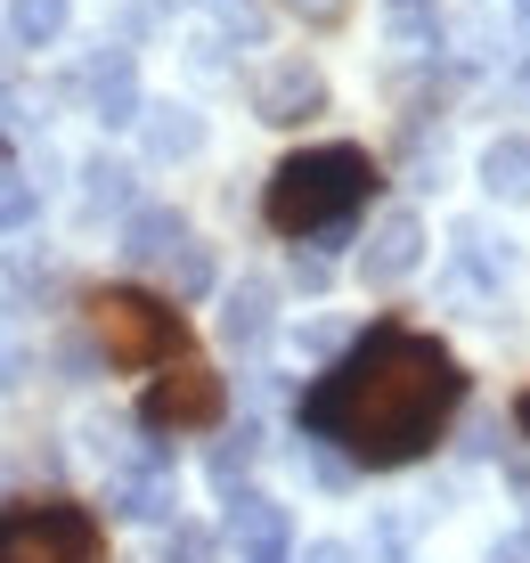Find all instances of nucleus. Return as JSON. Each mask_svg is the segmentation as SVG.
Masks as SVG:
<instances>
[{
    "mask_svg": "<svg viewBox=\"0 0 530 563\" xmlns=\"http://www.w3.org/2000/svg\"><path fill=\"white\" fill-rule=\"evenodd\" d=\"M164 563H221V531H205V522H164V548H155Z\"/></svg>",
    "mask_w": 530,
    "mask_h": 563,
    "instance_id": "18",
    "label": "nucleus"
},
{
    "mask_svg": "<svg viewBox=\"0 0 530 563\" xmlns=\"http://www.w3.org/2000/svg\"><path fill=\"white\" fill-rule=\"evenodd\" d=\"M229 417V376H212V367H164V376L140 393V424L147 433H212V424Z\"/></svg>",
    "mask_w": 530,
    "mask_h": 563,
    "instance_id": "6",
    "label": "nucleus"
},
{
    "mask_svg": "<svg viewBox=\"0 0 530 563\" xmlns=\"http://www.w3.org/2000/svg\"><path fill=\"white\" fill-rule=\"evenodd\" d=\"M278 335V286L269 278H238L221 302V343H238V352H262V343Z\"/></svg>",
    "mask_w": 530,
    "mask_h": 563,
    "instance_id": "12",
    "label": "nucleus"
},
{
    "mask_svg": "<svg viewBox=\"0 0 530 563\" xmlns=\"http://www.w3.org/2000/svg\"><path fill=\"white\" fill-rule=\"evenodd\" d=\"M82 107H90V114H98L107 131L140 123L147 90H140V57H131L123 42H98V49L82 57Z\"/></svg>",
    "mask_w": 530,
    "mask_h": 563,
    "instance_id": "8",
    "label": "nucleus"
},
{
    "mask_svg": "<svg viewBox=\"0 0 530 563\" xmlns=\"http://www.w3.org/2000/svg\"><path fill=\"white\" fill-rule=\"evenodd\" d=\"M465 409V360L441 335H417L400 319H376L367 335H351L319 376L294 393V424L302 441L351 457L360 474L384 465H417L449 433V417Z\"/></svg>",
    "mask_w": 530,
    "mask_h": 563,
    "instance_id": "1",
    "label": "nucleus"
},
{
    "mask_svg": "<svg viewBox=\"0 0 530 563\" xmlns=\"http://www.w3.org/2000/svg\"><path fill=\"white\" fill-rule=\"evenodd\" d=\"M90 335H98V352H107V367L147 376V367L180 360L188 327H180V310L164 295H147V286H98L90 295Z\"/></svg>",
    "mask_w": 530,
    "mask_h": 563,
    "instance_id": "3",
    "label": "nucleus"
},
{
    "mask_svg": "<svg viewBox=\"0 0 530 563\" xmlns=\"http://www.w3.org/2000/svg\"><path fill=\"white\" fill-rule=\"evenodd\" d=\"M286 16H302L310 33H335V25H351V0H278Z\"/></svg>",
    "mask_w": 530,
    "mask_h": 563,
    "instance_id": "21",
    "label": "nucleus"
},
{
    "mask_svg": "<svg viewBox=\"0 0 530 563\" xmlns=\"http://www.w3.org/2000/svg\"><path fill=\"white\" fill-rule=\"evenodd\" d=\"M482 188L498 205H530V140H489L482 147Z\"/></svg>",
    "mask_w": 530,
    "mask_h": 563,
    "instance_id": "14",
    "label": "nucleus"
},
{
    "mask_svg": "<svg viewBox=\"0 0 530 563\" xmlns=\"http://www.w3.org/2000/svg\"><path fill=\"white\" fill-rule=\"evenodd\" d=\"M253 465H262V433H253V424H238V433L212 450V490H221V498H229V490H245Z\"/></svg>",
    "mask_w": 530,
    "mask_h": 563,
    "instance_id": "17",
    "label": "nucleus"
},
{
    "mask_svg": "<svg viewBox=\"0 0 530 563\" xmlns=\"http://www.w3.org/2000/svg\"><path fill=\"white\" fill-rule=\"evenodd\" d=\"M391 16H433V0H384Z\"/></svg>",
    "mask_w": 530,
    "mask_h": 563,
    "instance_id": "25",
    "label": "nucleus"
},
{
    "mask_svg": "<svg viewBox=\"0 0 530 563\" xmlns=\"http://www.w3.org/2000/svg\"><path fill=\"white\" fill-rule=\"evenodd\" d=\"M221 531L238 539V555H294V515L269 490H253V482H245V490H229Z\"/></svg>",
    "mask_w": 530,
    "mask_h": 563,
    "instance_id": "10",
    "label": "nucleus"
},
{
    "mask_svg": "<svg viewBox=\"0 0 530 563\" xmlns=\"http://www.w3.org/2000/svg\"><path fill=\"white\" fill-rule=\"evenodd\" d=\"M131 180H140L131 164L90 155V164H82V212H131V205H140V188H131Z\"/></svg>",
    "mask_w": 530,
    "mask_h": 563,
    "instance_id": "15",
    "label": "nucleus"
},
{
    "mask_svg": "<svg viewBox=\"0 0 530 563\" xmlns=\"http://www.w3.org/2000/svg\"><path fill=\"white\" fill-rule=\"evenodd\" d=\"M188 238H196V229H188L180 205H131L123 212V262H140V269H164Z\"/></svg>",
    "mask_w": 530,
    "mask_h": 563,
    "instance_id": "11",
    "label": "nucleus"
},
{
    "mask_svg": "<svg viewBox=\"0 0 530 563\" xmlns=\"http://www.w3.org/2000/svg\"><path fill=\"white\" fill-rule=\"evenodd\" d=\"M327 278H335V262H327L319 245H310V254L294 245V286H302V295H327Z\"/></svg>",
    "mask_w": 530,
    "mask_h": 563,
    "instance_id": "22",
    "label": "nucleus"
},
{
    "mask_svg": "<svg viewBox=\"0 0 530 563\" xmlns=\"http://www.w3.org/2000/svg\"><path fill=\"white\" fill-rule=\"evenodd\" d=\"M164 9H196V0H164Z\"/></svg>",
    "mask_w": 530,
    "mask_h": 563,
    "instance_id": "29",
    "label": "nucleus"
},
{
    "mask_svg": "<svg viewBox=\"0 0 530 563\" xmlns=\"http://www.w3.org/2000/svg\"><path fill=\"white\" fill-rule=\"evenodd\" d=\"M0 563H107V531L82 498H9Z\"/></svg>",
    "mask_w": 530,
    "mask_h": 563,
    "instance_id": "4",
    "label": "nucleus"
},
{
    "mask_svg": "<svg viewBox=\"0 0 530 563\" xmlns=\"http://www.w3.org/2000/svg\"><path fill=\"white\" fill-rule=\"evenodd\" d=\"M515 424H522V433H530V393H522V400H515Z\"/></svg>",
    "mask_w": 530,
    "mask_h": 563,
    "instance_id": "26",
    "label": "nucleus"
},
{
    "mask_svg": "<svg viewBox=\"0 0 530 563\" xmlns=\"http://www.w3.org/2000/svg\"><path fill=\"white\" fill-rule=\"evenodd\" d=\"M384 188L376 155L351 147V140H327V147H294L262 188V221L294 245H351V221L367 212V197Z\"/></svg>",
    "mask_w": 530,
    "mask_h": 563,
    "instance_id": "2",
    "label": "nucleus"
},
{
    "mask_svg": "<svg viewBox=\"0 0 530 563\" xmlns=\"http://www.w3.org/2000/svg\"><path fill=\"white\" fill-rule=\"evenodd\" d=\"M42 212V180H25L16 164H0V229H25Z\"/></svg>",
    "mask_w": 530,
    "mask_h": 563,
    "instance_id": "20",
    "label": "nucleus"
},
{
    "mask_svg": "<svg viewBox=\"0 0 530 563\" xmlns=\"http://www.w3.org/2000/svg\"><path fill=\"white\" fill-rule=\"evenodd\" d=\"M140 131H147L155 164H180V155L205 147V114H196V107H140Z\"/></svg>",
    "mask_w": 530,
    "mask_h": 563,
    "instance_id": "13",
    "label": "nucleus"
},
{
    "mask_svg": "<svg viewBox=\"0 0 530 563\" xmlns=\"http://www.w3.org/2000/svg\"><path fill=\"white\" fill-rule=\"evenodd\" d=\"M294 563H360V548H351V539H310Z\"/></svg>",
    "mask_w": 530,
    "mask_h": 563,
    "instance_id": "23",
    "label": "nucleus"
},
{
    "mask_svg": "<svg viewBox=\"0 0 530 563\" xmlns=\"http://www.w3.org/2000/svg\"><path fill=\"white\" fill-rule=\"evenodd\" d=\"M417 262H424V212H417V205L376 212V221H367V245H360L367 286H400V278H417Z\"/></svg>",
    "mask_w": 530,
    "mask_h": 563,
    "instance_id": "9",
    "label": "nucleus"
},
{
    "mask_svg": "<svg viewBox=\"0 0 530 563\" xmlns=\"http://www.w3.org/2000/svg\"><path fill=\"white\" fill-rule=\"evenodd\" d=\"M238 563H294V555H238Z\"/></svg>",
    "mask_w": 530,
    "mask_h": 563,
    "instance_id": "27",
    "label": "nucleus"
},
{
    "mask_svg": "<svg viewBox=\"0 0 530 563\" xmlns=\"http://www.w3.org/2000/svg\"><path fill=\"white\" fill-rule=\"evenodd\" d=\"M294 343H302V352H335V343H343V327H327V319H302V327H294Z\"/></svg>",
    "mask_w": 530,
    "mask_h": 563,
    "instance_id": "24",
    "label": "nucleus"
},
{
    "mask_svg": "<svg viewBox=\"0 0 530 563\" xmlns=\"http://www.w3.org/2000/svg\"><path fill=\"white\" fill-rule=\"evenodd\" d=\"M327 107H335V90H327V74L310 66V57H269V66L253 74V123H269V131L319 123Z\"/></svg>",
    "mask_w": 530,
    "mask_h": 563,
    "instance_id": "7",
    "label": "nucleus"
},
{
    "mask_svg": "<svg viewBox=\"0 0 530 563\" xmlns=\"http://www.w3.org/2000/svg\"><path fill=\"white\" fill-rule=\"evenodd\" d=\"M515 16H522V33H530V0H515Z\"/></svg>",
    "mask_w": 530,
    "mask_h": 563,
    "instance_id": "28",
    "label": "nucleus"
},
{
    "mask_svg": "<svg viewBox=\"0 0 530 563\" xmlns=\"http://www.w3.org/2000/svg\"><path fill=\"white\" fill-rule=\"evenodd\" d=\"M25 367H33V335H25V319L0 302V393H16V384H25Z\"/></svg>",
    "mask_w": 530,
    "mask_h": 563,
    "instance_id": "19",
    "label": "nucleus"
},
{
    "mask_svg": "<svg viewBox=\"0 0 530 563\" xmlns=\"http://www.w3.org/2000/svg\"><path fill=\"white\" fill-rule=\"evenodd\" d=\"M66 25H74V0H9V42L25 49H49Z\"/></svg>",
    "mask_w": 530,
    "mask_h": 563,
    "instance_id": "16",
    "label": "nucleus"
},
{
    "mask_svg": "<svg viewBox=\"0 0 530 563\" xmlns=\"http://www.w3.org/2000/svg\"><path fill=\"white\" fill-rule=\"evenodd\" d=\"M107 465V507L131 522H180V465H172L164 441H140V450H98Z\"/></svg>",
    "mask_w": 530,
    "mask_h": 563,
    "instance_id": "5",
    "label": "nucleus"
}]
</instances>
